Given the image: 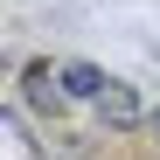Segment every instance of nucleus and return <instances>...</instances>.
<instances>
[{"label":"nucleus","instance_id":"2","mask_svg":"<svg viewBox=\"0 0 160 160\" xmlns=\"http://www.w3.org/2000/svg\"><path fill=\"white\" fill-rule=\"evenodd\" d=\"M56 77H63V84H70V98H84V104H98V91L112 84V77H104V70H91V63H63Z\"/></svg>","mask_w":160,"mask_h":160},{"label":"nucleus","instance_id":"1","mask_svg":"<svg viewBox=\"0 0 160 160\" xmlns=\"http://www.w3.org/2000/svg\"><path fill=\"white\" fill-rule=\"evenodd\" d=\"M98 118L112 125V132H139V125H153V112H146V98L132 91V84H118V77H112V84L98 91Z\"/></svg>","mask_w":160,"mask_h":160},{"label":"nucleus","instance_id":"3","mask_svg":"<svg viewBox=\"0 0 160 160\" xmlns=\"http://www.w3.org/2000/svg\"><path fill=\"white\" fill-rule=\"evenodd\" d=\"M153 132H160V112H153Z\"/></svg>","mask_w":160,"mask_h":160}]
</instances>
